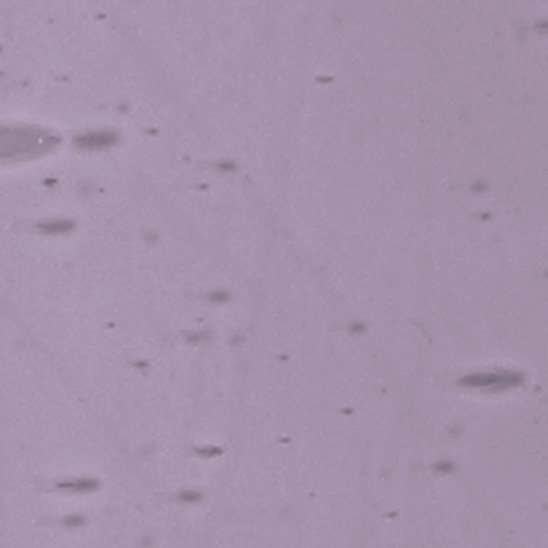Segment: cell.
<instances>
[{"label":"cell","mask_w":548,"mask_h":548,"mask_svg":"<svg viewBox=\"0 0 548 548\" xmlns=\"http://www.w3.org/2000/svg\"><path fill=\"white\" fill-rule=\"evenodd\" d=\"M61 488L69 490V492H88L91 488H95V482H91V481H69V482H63Z\"/></svg>","instance_id":"6da1fadb"},{"label":"cell","mask_w":548,"mask_h":548,"mask_svg":"<svg viewBox=\"0 0 548 548\" xmlns=\"http://www.w3.org/2000/svg\"><path fill=\"white\" fill-rule=\"evenodd\" d=\"M71 229V223L61 221V223H48V225H42L41 230L42 232H48V234H63L66 230Z\"/></svg>","instance_id":"7a4b0ae2"}]
</instances>
